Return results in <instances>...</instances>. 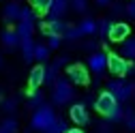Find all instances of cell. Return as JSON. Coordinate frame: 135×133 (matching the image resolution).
I'll use <instances>...</instances> for the list:
<instances>
[{
	"mask_svg": "<svg viewBox=\"0 0 135 133\" xmlns=\"http://www.w3.org/2000/svg\"><path fill=\"white\" fill-rule=\"evenodd\" d=\"M56 120V112L52 105H41L37 107L35 112H32V118H30V127L35 129V131H47L49 125H52Z\"/></svg>",
	"mask_w": 135,
	"mask_h": 133,
	"instance_id": "obj_1",
	"label": "cell"
},
{
	"mask_svg": "<svg viewBox=\"0 0 135 133\" xmlns=\"http://www.w3.org/2000/svg\"><path fill=\"white\" fill-rule=\"evenodd\" d=\"M52 86H54V90H52V99H54L56 105H66V103L73 101L75 90H73V84H71L66 77H58Z\"/></svg>",
	"mask_w": 135,
	"mask_h": 133,
	"instance_id": "obj_2",
	"label": "cell"
},
{
	"mask_svg": "<svg viewBox=\"0 0 135 133\" xmlns=\"http://www.w3.org/2000/svg\"><path fill=\"white\" fill-rule=\"evenodd\" d=\"M105 90L114 94V99L118 103H127L131 99V92H133V82H124V77H116V79L107 82Z\"/></svg>",
	"mask_w": 135,
	"mask_h": 133,
	"instance_id": "obj_3",
	"label": "cell"
},
{
	"mask_svg": "<svg viewBox=\"0 0 135 133\" xmlns=\"http://www.w3.org/2000/svg\"><path fill=\"white\" fill-rule=\"evenodd\" d=\"M107 69L116 77H124L127 73H131V62L120 54H107Z\"/></svg>",
	"mask_w": 135,
	"mask_h": 133,
	"instance_id": "obj_4",
	"label": "cell"
},
{
	"mask_svg": "<svg viewBox=\"0 0 135 133\" xmlns=\"http://www.w3.org/2000/svg\"><path fill=\"white\" fill-rule=\"evenodd\" d=\"M66 79L71 84H77V86H86L90 82V75H88V69L84 64L75 62V64H69L66 66Z\"/></svg>",
	"mask_w": 135,
	"mask_h": 133,
	"instance_id": "obj_5",
	"label": "cell"
},
{
	"mask_svg": "<svg viewBox=\"0 0 135 133\" xmlns=\"http://www.w3.org/2000/svg\"><path fill=\"white\" fill-rule=\"evenodd\" d=\"M116 105H118V101L114 99V94L107 92V90H103V92L94 99V110H97L99 114H103V116H109Z\"/></svg>",
	"mask_w": 135,
	"mask_h": 133,
	"instance_id": "obj_6",
	"label": "cell"
},
{
	"mask_svg": "<svg viewBox=\"0 0 135 133\" xmlns=\"http://www.w3.org/2000/svg\"><path fill=\"white\" fill-rule=\"evenodd\" d=\"M88 69L97 75V77H101V73H103L105 69H107V54L105 52H92L90 56H88Z\"/></svg>",
	"mask_w": 135,
	"mask_h": 133,
	"instance_id": "obj_7",
	"label": "cell"
},
{
	"mask_svg": "<svg viewBox=\"0 0 135 133\" xmlns=\"http://www.w3.org/2000/svg\"><path fill=\"white\" fill-rule=\"evenodd\" d=\"M69 116H71V120H73L77 127H84V125L90 122L88 110H86V105H84V103H73L71 110H69Z\"/></svg>",
	"mask_w": 135,
	"mask_h": 133,
	"instance_id": "obj_8",
	"label": "cell"
},
{
	"mask_svg": "<svg viewBox=\"0 0 135 133\" xmlns=\"http://www.w3.org/2000/svg\"><path fill=\"white\" fill-rule=\"evenodd\" d=\"M129 35H131V28H129V24H124V22H114L107 39H109V41H114V43H122V41H124Z\"/></svg>",
	"mask_w": 135,
	"mask_h": 133,
	"instance_id": "obj_9",
	"label": "cell"
},
{
	"mask_svg": "<svg viewBox=\"0 0 135 133\" xmlns=\"http://www.w3.org/2000/svg\"><path fill=\"white\" fill-rule=\"evenodd\" d=\"M43 82H45V64H37L28 75V86L30 90H39Z\"/></svg>",
	"mask_w": 135,
	"mask_h": 133,
	"instance_id": "obj_10",
	"label": "cell"
},
{
	"mask_svg": "<svg viewBox=\"0 0 135 133\" xmlns=\"http://www.w3.org/2000/svg\"><path fill=\"white\" fill-rule=\"evenodd\" d=\"M69 24H64L62 20H49V22H41V30L43 35H64V30Z\"/></svg>",
	"mask_w": 135,
	"mask_h": 133,
	"instance_id": "obj_11",
	"label": "cell"
},
{
	"mask_svg": "<svg viewBox=\"0 0 135 133\" xmlns=\"http://www.w3.org/2000/svg\"><path fill=\"white\" fill-rule=\"evenodd\" d=\"M69 9V0H52V4H49V20H62V15L66 13Z\"/></svg>",
	"mask_w": 135,
	"mask_h": 133,
	"instance_id": "obj_12",
	"label": "cell"
},
{
	"mask_svg": "<svg viewBox=\"0 0 135 133\" xmlns=\"http://www.w3.org/2000/svg\"><path fill=\"white\" fill-rule=\"evenodd\" d=\"M15 32L20 35V39L32 37V32H35V20H17V28H15Z\"/></svg>",
	"mask_w": 135,
	"mask_h": 133,
	"instance_id": "obj_13",
	"label": "cell"
},
{
	"mask_svg": "<svg viewBox=\"0 0 135 133\" xmlns=\"http://www.w3.org/2000/svg\"><path fill=\"white\" fill-rule=\"evenodd\" d=\"M20 11H22V7L17 2H7L4 9H2V17L7 22H17L20 20Z\"/></svg>",
	"mask_w": 135,
	"mask_h": 133,
	"instance_id": "obj_14",
	"label": "cell"
},
{
	"mask_svg": "<svg viewBox=\"0 0 135 133\" xmlns=\"http://www.w3.org/2000/svg\"><path fill=\"white\" fill-rule=\"evenodd\" d=\"M0 41H2V45H4V47H11V49H13V47H17V45H20V41H22V39H20V35H17L15 30L7 28L2 35H0Z\"/></svg>",
	"mask_w": 135,
	"mask_h": 133,
	"instance_id": "obj_15",
	"label": "cell"
},
{
	"mask_svg": "<svg viewBox=\"0 0 135 133\" xmlns=\"http://www.w3.org/2000/svg\"><path fill=\"white\" fill-rule=\"evenodd\" d=\"M97 26H99V22L92 20V17H86V20H81V22L77 24V28H79V32H81V37H84V35H86V37L97 35Z\"/></svg>",
	"mask_w": 135,
	"mask_h": 133,
	"instance_id": "obj_16",
	"label": "cell"
},
{
	"mask_svg": "<svg viewBox=\"0 0 135 133\" xmlns=\"http://www.w3.org/2000/svg\"><path fill=\"white\" fill-rule=\"evenodd\" d=\"M120 56L127 58V60H135V37H127L122 41V47H120Z\"/></svg>",
	"mask_w": 135,
	"mask_h": 133,
	"instance_id": "obj_17",
	"label": "cell"
},
{
	"mask_svg": "<svg viewBox=\"0 0 135 133\" xmlns=\"http://www.w3.org/2000/svg\"><path fill=\"white\" fill-rule=\"evenodd\" d=\"M32 60H39L41 64H45L49 60V47L45 43H35V54H32Z\"/></svg>",
	"mask_w": 135,
	"mask_h": 133,
	"instance_id": "obj_18",
	"label": "cell"
},
{
	"mask_svg": "<svg viewBox=\"0 0 135 133\" xmlns=\"http://www.w3.org/2000/svg\"><path fill=\"white\" fill-rule=\"evenodd\" d=\"M20 45H22L24 60H26V62H30V60H32V54H35V41H32V37L22 39V41H20Z\"/></svg>",
	"mask_w": 135,
	"mask_h": 133,
	"instance_id": "obj_19",
	"label": "cell"
},
{
	"mask_svg": "<svg viewBox=\"0 0 135 133\" xmlns=\"http://www.w3.org/2000/svg\"><path fill=\"white\" fill-rule=\"evenodd\" d=\"M28 94H30V97H28V107H30V110H37V107H41V105L45 103L43 92H39V90H30Z\"/></svg>",
	"mask_w": 135,
	"mask_h": 133,
	"instance_id": "obj_20",
	"label": "cell"
},
{
	"mask_svg": "<svg viewBox=\"0 0 135 133\" xmlns=\"http://www.w3.org/2000/svg\"><path fill=\"white\" fill-rule=\"evenodd\" d=\"M112 20H101L99 22V26H97V35L101 37V39H107L109 37V30H112Z\"/></svg>",
	"mask_w": 135,
	"mask_h": 133,
	"instance_id": "obj_21",
	"label": "cell"
},
{
	"mask_svg": "<svg viewBox=\"0 0 135 133\" xmlns=\"http://www.w3.org/2000/svg\"><path fill=\"white\" fill-rule=\"evenodd\" d=\"M49 4H52V0H30V7L35 9L37 13H47Z\"/></svg>",
	"mask_w": 135,
	"mask_h": 133,
	"instance_id": "obj_22",
	"label": "cell"
},
{
	"mask_svg": "<svg viewBox=\"0 0 135 133\" xmlns=\"http://www.w3.org/2000/svg\"><path fill=\"white\" fill-rule=\"evenodd\" d=\"M45 133H66V122L62 118H56L52 125H49V129Z\"/></svg>",
	"mask_w": 135,
	"mask_h": 133,
	"instance_id": "obj_23",
	"label": "cell"
},
{
	"mask_svg": "<svg viewBox=\"0 0 135 133\" xmlns=\"http://www.w3.org/2000/svg\"><path fill=\"white\" fill-rule=\"evenodd\" d=\"M79 37H81V32H79L77 26H66L64 35H62V39H66V41H75V39H79Z\"/></svg>",
	"mask_w": 135,
	"mask_h": 133,
	"instance_id": "obj_24",
	"label": "cell"
},
{
	"mask_svg": "<svg viewBox=\"0 0 135 133\" xmlns=\"http://www.w3.org/2000/svg\"><path fill=\"white\" fill-rule=\"evenodd\" d=\"M0 127H2L7 133H15V131H17V120H13V118H4L2 122H0Z\"/></svg>",
	"mask_w": 135,
	"mask_h": 133,
	"instance_id": "obj_25",
	"label": "cell"
},
{
	"mask_svg": "<svg viewBox=\"0 0 135 133\" xmlns=\"http://www.w3.org/2000/svg\"><path fill=\"white\" fill-rule=\"evenodd\" d=\"M60 43H62V37H60V35H47V47H49V49L60 47Z\"/></svg>",
	"mask_w": 135,
	"mask_h": 133,
	"instance_id": "obj_26",
	"label": "cell"
},
{
	"mask_svg": "<svg viewBox=\"0 0 135 133\" xmlns=\"http://www.w3.org/2000/svg\"><path fill=\"white\" fill-rule=\"evenodd\" d=\"M69 4L73 7V11H77V13H84V11L88 9V0H71Z\"/></svg>",
	"mask_w": 135,
	"mask_h": 133,
	"instance_id": "obj_27",
	"label": "cell"
},
{
	"mask_svg": "<svg viewBox=\"0 0 135 133\" xmlns=\"http://www.w3.org/2000/svg\"><path fill=\"white\" fill-rule=\"evenodd\" d=\"M15 107H17V99H4L2 101V112L11 114V112H15Z\"/></svg>",
	"mask_w": 135,
	"mask_h": 133,
	"instance_id": "obj_28",
	"label": "cell"
},
{
	"mask_svg": "<svg viewBox=\"0 0 135 133\" xmlns=\"http://www.w3.org/2000/svg\"><path fill=\"white\" fill-rule=\"evenodd\" d=\"M97 133H112V125H109V120L99 122V125H97Z\"/></svg>",
	"mask_w": 135,
	"mask_h": 133,
	"instance_id": "obj_29",
	"label": "cell"
},
{
	"mask_svg": "<svg viewBox=\"0 0 135 133\" xmlns=\"http://www.w3.org/2000/svg\"><path fill=\"white\" fill-rule=\"evenodd\" d=\"M124 13L129 15V17H133V20H135V0H131V2L124 7Z\"/></svg>",
	"mask_w": 135,
	"mask_h": 133,
	"instance_id": "obj_30",
	"label": "cell"
},
{
	"mask_svg": "<svg viewBox=\"0 0 135 133\" xmlns=\"http://www.w3.org/2000/svg\"><path fill=\"white\" fill-rule=\"evenodd\" d=\"M112 13H114V15H120V13H124V4H120V2H114V4H112Z\"/></svg>",
	"mask_w": 135,
	"mask_h": 133,
	"instance_id": "obj_31",
	"label": "cell"
},
{
	"mask_svg": "<svg viewBox=\"0 0 135 133\" xmlns=\"http://www.w3.org/2000/svg\"><path fill=\"white\" fill-rule=\"evenodd\" d=\"M86 49H90V52H97V41H88V43H86Z\"/></svg>",
	"mask_w": 135,
	"mask_h": 133,
	"instance_id": "obj_32",
	"label": "cell"
},
{
	"mask_svg": "<svg viewBox=\"0 0 135 133\" xmlns=\"http://www.w3.org/2000/svg\"><path fill=\"white\" fill-rule=\"evenodd\" d=\"M94 2H97V4H99V7H107V4H109V2H112V0H94Z\"/></svg>",
	"mask_w": 135,
	"mask_h": 133,
	"instance_id": "obj_33",
	"label": "cell"
},
{
	"mask_svg": "<svg viewBox=\"0 0 135 133\" xmlns=\"http://www.w3.org/2000/svg\"><path fill=\"white\" fill-rule=\"evenodd\" d=\"M66 133H84L79 127H73V129H66Z\"/></svg>",
	"mask_w": 135,
	"mask_h": 133,
	"instance_id": "obj_34",
	"label": "cell"
},
{
	"mask_svg": "<svg viewBox=\"0 0 135 133\" xmlns=\"http://www.w3.org/2000/svg\"><path fill=\"white\" fill-rule=\"evenodd\" d=\"M131 99H135V84H133V92H131Z\"/></svg>",
	"mask_w": 135,
	"mask_h": 133,
	"instance_id": "obj_35",
	"label": "cell"
},
{
	"mask_svg": "<svg viewBox=\"0 0 135 133\" xmlns=\"http://www.w3.org/2000/svg\"><path fill=\"white\" fill-rule=\"evenodd\" d=\"M0 133H7V131H4V129H2V127H0Z\"/></svg>",
	"mask_w": 135,
	"mask_h": 133,
	"instance_id": "obj_36",
	"label": "cell"
},
{
	"mask_svg": "<svg viewBox=\"0 0 135 133\" xmlns=\"http://www.w3.org/2000/svg\"><path fill=\"white\" fill-rule=\"evenodd\" d=\"M0 62H2V60H0Z\"/></svg>",
	"mask_w": 135,
	"mask_h": 133,
	"instance_id": "obj_37",
	"label": "cell"
},
{
	"mask_svg": "<svg viewBox=\"0 0 135 133\" xmlns=\"http://www.w3.org/2000/svg\"><path fill=\"white\" fill-rule=\"evenodd\" d=\"M43 133H45V131H43Z\"/></svg>",
	"mask_w": 135,
	"mask_h": 133,
	"instance_id": "obj_38",
	"label": "cell"
}]
</instances>
